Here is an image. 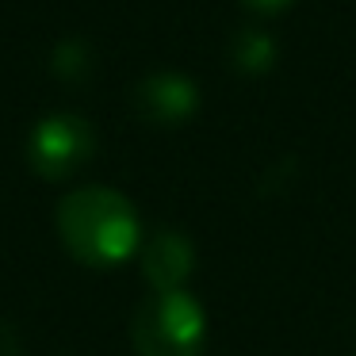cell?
<instances>
[{
  "label": "cell",
  "instance_id": "cell-2",
  "mask_svg": "<svg viewBox=\"0 0 356 356\" xmlns=\"http://www.w3.org/2000/svg\"><path fill=\"white\" fill-rule=\"evenodd\" d=\"M138 356H203L207 345V314L200 299L180 291H149L138 302L131 322Z\"/></svg>",
  "mask_w": 356,
  "mask_h": 356
},
{
  "label": "cell",
  "instance_id": "cell-3",
  "mask_svg": "<svg viewBox=\"0 0 356 356\" xmlns=\"http://www.w3.org/2000/svg\"><path fill=\"white\" fill-rule=\"evenodd\" d=\"M96 134L81 115H47L27 138V161L42 180H70L92 157Z\"/></svg>",
  "mask_w": 356,
  "mask_h": 356
},
{
  "label": "cell",
  "instance_id": "cell-1",
  "mask_svg": "<svg viewBox=\"0 0 356 356\" xmlns=\"http://www.w3.org/2000/svg\"><path fill=\"white\" fill-rule=\"evenodd\" d=\"M58 238L85 268H119L138 253L142 222L123 192L88 184L58 203Z\"/></svg>",
  "mask_w": 356,
  "mask_h": 356
},
{
  "label": "cell",
  "instance_id": "cell-7",
  "mask_svg": "<svg viewBox=\"0 0 356 356\" xmlns=\"http://www.w3.org/2000/svg\"><path fill=\"white\" fill-rule=\"evenodd\" d=\"M249 12H261V16H276V12H284V8H291L295 0H241Z\"/></svg>",
  "mask_w": 356,
  "mask_h": 356
},
{
  "label": "cell",
  "instance_id": "cell-4",
  "mask_svg": "<svg viewBox=\"0 0 356 356\" xmlns=\"http://www.w3.org/2000/svg\"><path fill=\"white\" fill-rule=\"evenodd\" d=\"M134 104H138V111L149 123L177 127V123H188L195 115V108H200V88L184 73H154V77H146L134 88Z\"/></svg>",
  "mask_w": 356,
  "mask_h": 356
},
{
  "label": "cell",
  "instance_id": "cell-8",
  "mask_svg": "<svg viewBox=\"0 0 356 356\" xmlns=\"http://www.w3.org/2000/svg\"><path fill=\"white\" fill-rule=\"evenodd\" d=\"M0 356H19V337L4 318H0Z\"/></svg>",
  "mask_w": 356,
  "mask_h": 356
},
{
  "label": "cell",
  "instance_id": "cell-6",
  "mask_svg": "<svg viewBox=\"0 0 356 356\" xmlns=\"http://www.w3.org/2000/svg\"><path fill=\"white\" fill-rule=\"evenodd\" d=\"M230 62H234V70L245 73V77H261V73H268L272 65H276V42L264 31L245 27V31H238L230 42Z\"/></svg>",
  "mask_w": 356,
  "mask_h": 356
},
{
  "label": "cell",
  "instance_id": "cell-5",
  "mask_svg": "<svg viewBox=\"0 0 356 356\" xmlns=\"http://www.w3.org/2000/svg\"><path fill=\"white\" fill-rule=\"evenodd\" d=\"M195 268V249L180 230H157L142 245V276L149 291H180Z\"/></svg>",
  "mask_w": 356,
  "mask_h": 356
}]
</instances>
